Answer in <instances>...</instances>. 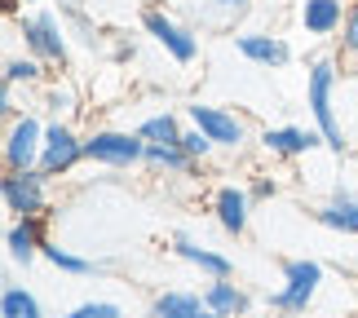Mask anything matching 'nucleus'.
<instances>
[{
    "label": "nucleus",
    "mask_w": 358,
    "mask_h": 318,
    "mask_svg": "<svg viewBox=\"0 0 358 318\" xmlns=\"http://www.w3.org/2000/svg\"><path fill=\"white\" fill-rule=\"evenodd\" d=\"M336 93H341V58H314L306 66V106L314 129L323 133V150L332 155H350V137L341 129V110H336Z\"/></svg>",
    "instance_id": "f257e3e1"
},
{
    "label": "nucleus",
    "mask_w": 358,
    "mask_h": 318,
    "mask_svg": "<svg viewBox=\"0 0 358 318\" xmlns=\"http://www.w3.org/2000/svg\"><path fill=\"white\" fill-rule=\"evenodd\" d=\"M279 274H283V283L274 287V292H266V310H274V314H310L319 292H323V283H327V270L314 256H287Z\"/></svg>",
    "instance_id": "f03ea898"
},
{
    "label": "nucleus",
    "mask_w": 358,
    "mask_h": 318,
    "mask_svg": "<svg viewBox=\"0 0 358 318\" xmlns=\"http://www.w3.org/2000/svg\"><path fill=\"white\" fill-rule=\"evenodd\" d=\"M85 159L111 173H129V168H142L146 142L137 137V129H93L85 133Z\"/></svg>",
    "instance_id": "7ed1b4c3"
},
{
    "label": "nucleus",
    "mask_w": 358,
    "mask_h": 318,
    "mask_svg": "<svg viewBox=\"0 0 358 318\" xmlns=\"http://www.w3.org/2000/svg\"><path fill=\"white\" fill-rule=\"evenodd\" d=\"M142 31L155 40V45L169 53V58L177 66H190V62H199V31L190 22L182 18H173L169 9H159V5H146L142 9Z\"/></svg>",
    "instance_id": "20e7f679"
},
{
    "label": "nucleus",
    "mask_w": 358,
    "mask_h": 318,
    "mask_svg": "<svg viewBox=\"0 0 358 318\" xmlns=\"http://www.w3.org/2000/svg\"><path fill=\"white\" fill-rule=\"evenodd\" d=\"M186 124H195V129L203 137H213L217 150H248V142H252V129H248V120L239 115V110L230 106H213V102H190L186 106Z\"/></svg>",
    "instance_id": "39448f33"
},
{
    "label": "nucleus",
    "mask_w": 358,
    "mask_h": 318,
    "mask_svg": "<svg viewBox=\"0 0 358 318\" xmlns=\"http://www.w3.org/2000/svg\"><path fill=\"white\" fill-rule=\"evenodd\" d=\"M22 31V45L31 58H40L45 66H66L71 58V49H66V31L58 22V13L53 9H36V13H22V18H13Z\"/></svg>",
    "instance_id": "423d86ee"
},
{
    "label": "nucleus",
    "mask_w": 358,
    "mask_h": 318,
    "mask_svg": "<svg viewBox=\"0 0 358 318\" xmlns=\"http://www.w3.org/2000/svg\"><path fill=\"white\" fill-rule=\"evenodd\" d=\"M45 129L49 120H40L36 110H22L18 120L5 124V173H27V168H40V150H45Z\"/></svg>",
    "instance_id": "0eeeda50"
},
{
    "label": "nucleus",
    "mask_w": 358,
    "mask_h": 318,
    "mask_svg": "<svg viewBox=\"0 0 358 318\" xmlns=\"http://www.w3.org/2000/svg\"><path fill=\"white\" fill-rule=\"evenodd\" d=\"M85 159V137L71 120H49L45 129V150H40V173L49 177H71Z\"/></svg>",
    "instance_id": "6e6552de"
},
{
    "label": "nucleus",
    "mask_w": 358,
    "mask_h": 318,
    "mask_svg": "<svg viewBox=\"0 0 358 318\" xmlns=\"http://www.w3.org/2000/svg\"><path fill=\"white\" fill-rule=\"evenodd\" d=\"M49 173L27 168V173H5L0 177V199L5 212L13 217H49Z\"/></svg>",
    "instance_id": "1a4fd4ad"
},
{
    "label": "nucleus",
    "mask_w": 358,
    "mask_h": 318,
    "mask_svg": "<svg viewBox=\"0 0 358 318\" xmlns=\"http://www.w3.org/2000/svg\"><path fill=\"white\" fill-rule=\"evenodd\" d=\"M257 146L266 150L270 159H306L323 146L319 129H301V124H274V129L257 133Z\"/></svg>",
    "instance_id": "9d476101"
},
{
    "label": "nucleus",
    "mask_w": 358,
    "mask_h": 318,
    "mask_svg": "<svg viewBox=\"0 0 358 318\" xmlns=\"http://www.w3.org/2000/svg\"><path fill=\"white\" fill-rule=\"evenodd\" d=\"M248 217H252V195H248V186L222 182L213 190V221L230 234V239H239L248 230Z\"/></svg>",
    "instance_id": "9b49d317"
},
{
    "label": "nucleus",
    "mask_w": 358,
    "mask_h": 318,
    "mask_svg": "<svg viewBox=\"0 0 358 318\" xmlns=\"http://www.w3.org/2000/svg\"><path fill=\"white\" fill-rule=\"evenodd\" d=\"M45 221H49V217H13V221H9V230H5V252H9L13 266H31L36 256H45V243H49Z\"/></svg>",
    "instance_id": "f8f14e48"
},
{
    "label": "nucleus",
    "mask_w": 358,
    "mask_h": 318,
    "mask_svg": "<svg viewBox=\"0 0 358 318\" xmlns=\"http://www.w3.org/2000/svg\"><path fill=\"white\" fill-rule=\"evenodd\" d=\"M235 49L252 66H266V71H279V66L292 62V45L283 36H270V31H235Z\"/></svg>",
    "instance_id": "ddd939ff"
},
{
    "label": "nucleus",
    "mask_w": 358,
    "mask_h": 318,
    "mask_svg": "<svg viewBox=\"0 0 358 318\" xmlns=\"http://www.w3.org/2000/svg\"><path fill=\"white\" fill-rule=\"evenodd\" d=\"M257 0H199V5H190V27L195 31H230L235 22H243L248 13H252Z\"/></svg>",
    "instance_id": "4468645a"
},
{
    "label": "nucleus",
    "mask_w": 358,
    "mask_h": 318,
    "mask_svg": "<svg viewBox=\"0 0 358 318\" xmlns=\"http://www.w3.org/2000/svg\"><path fill=\"white\" fill-rule=\"evenodd\" d=\"M173 252H177V261H186L190 270H199L203 279H230V274H235V266H230L226 252H217V247H203L199 239H190L186 230L173 234Z\"/></svg>",
    "instance_id": "2eb2a0df"
},
{
    "label": "nucleus",
    "mask_w": 358,
    "mask_h": 318,
    "mask_svg": "<svg viewBox=\"0 0 358 318\" xmlns=\"http://www.w3.org/2000/svg\"><path fill=\"white\" fill-rule=\"evenodd\" d=\"M203 301H208V310L217 318H248L252 314V296H248L243 283H235V274L230 279H208L203 283Z\"/></svg>",
    "instance_id": "dca6fc26"
},
{
    "label": "nucleus",
    "mask_w": 358,
    "mask_h": 318,
    "mask_svg": "<svg viewBox=\"0 0 358 318\" xmlns=\"http://www.w3.org/2000/svg\"><path fill=\"white\" fill-rule=\"evenodd\" d=\"M345 9H350L345 0H301L296 18L306 27V36L327 40V36H336L341 27H345Z\"/></svg>",
    "instance_id": "f3484780"
},
{
    "label": "nucleus",
    "mask_w": 358,
    "mask_h": 318,
    "mask_svg": "<svg viewBox=\"0 0 358 318\" xmlns=\"http://www.w3.org/2000/svg\"><path fill=\"white\" fill-rule=\"evenodd\" d=\"M150 318H217L208 310L203 292H190V287H164V292L150 301Z\"/></svg>",
    "instance_id": "a211bd4d"
},
{
    "label": "nucleus",
    "mask_w": 358,
    "mask_h": 318,
    "mask_svg": "<svg viewBox=\"0 0 358 318\" xmlns=\"http://www.w3.org/2000/svg\"><path fill=\"white\" fill-rule=\"evenodd\" d=\"M142 168L150 177H190L199 168L195 159L186 155L182 146H164V142H146V159H142Z\"/></svg>",
    "instance_id": "6ab92c4d"
},
{
    "label": "nucleus",
    "mask_w": 358,
    "mask_h": 318,
    "mask_svg": "<svg viewBox=\"0 0 358 318\" xmlns=\"http://www.w3.org/2000/svg\"><path fill=\"white\" fill-rule=\"evenodd\" d=\"M314 221H319L323 230H336V234H358V199L350 190H336L332 199H323L319 208H314Z\"/></svg>",
    "instance_id": "aec40b11"
},
{
    "label": "nucleus",
    "mask_w": 358,
    "mask_h": 318,
    "mask_svg": "<svg viewBox=\"0 0 358 318\" xmlns=\"http://www.w3.org/2000/svg\"><path fill=\"white\" fill-rule=\"evenodd\" d=\"M45 80H49V66L31 53H9L5 71H0V85H13V89H40Z\"/></svg>",
    "instance_id": "412c9836"
},
{
    "label": "nucleus",
    "mask_w": 358,
    "mask_h": 318,
    "mask_svg": "<svg viewBox=\"0 0 358 318\" xmlns=\"http://www.w3.org/2000/svg\"><path fill=\"white\" fill-rule=\"evenodd\" d=\"M40 110L49 120H76L80 115V93L66 80H45L40 85Z\"/></svg>",
    "instance_id": "4be33fe9"
},
{
    "label": "nucleus",
    "mask_w": 358,
    "mask_h": 318,
    "mask_svg": "<svg viewBox=\"0 0 358 318\" xmlns=\"http://www.w3.org/2000/svg\"><path fill=\"white\" fill-rule=\"evenodd\" d=\"M186 133V120L177 115V110H155V115H146L137 124V137L142 142H164V146H177Z\"/></svg>",
    "instance_id": "5701e85b"
},
{
    "label": "nucleus",
    "mask_w": 358,
    "mask_h": 318,
    "mask_svg": "<svg viewBox=\"0 0 358 318\" xmlns=\"http://www.w3.org/2000/svg\"><path fill=\"white\" fill-rule=\"evenodd\" d=\"M0 318H45V305L31 287L22 283H5L0 287Z\"/></svg>",
    "instance_id": "b1692460"
},
{
    "label": "nucleus",
    "mask_w": 358,
    "mask_h": 318,
    "mask_svg": "<svg viewBox=\"0 0 358 318\" xmlns=\"http://www.w3.org/2000/svg\"><path fill=\"white\" fill-rule=\"evenodd\" d=\"M45 261L58 274H66V279H89V274H98L102 266H93L89 256H80V252H71V247H62L58 239H49L45 243Z\"/></svg>",
    "instance_id": "393cba45"
},
{
    "label": "nucleus",
    "mask_w": 358,
    "mask_h": 318,
    "mask_svg": "<svg viewBox=\"0 0 358 318\" xmlns=\"http://www.w3.org/2000/svg\"><path fill=\"white\" fill-rule=\"evenodd\" d=\"M336 58L358 62V0L345 9V27H341V53H336Z\"/></svg>",
    "instance_id": "a878e982"
},
{
    "label": "nucleus",
    "mask_w": 358,
    "mask_h": 318,
    "mask_svg": "<svg viewBox=\"0 0 358 318\" xmlns=\"http://www.w3.org/2000/svg\"><path fill=\"white\" fill-rule=\"evenodd\" d=\"M177 146H182V150H186V155L195 159V164H203V159H208L213 150H217V146H213V137H203V133L195 129V124H186V133H182V142H177Z\"/></svg>",
    "instance_id": "bb28decb"
},
{
    "label": "nucleus",
    "mask_w": 358,
    "mask_h": 318,
    "mask_svg": "<svg viewBox=\"0 0 358 318\" xmlns=\"http://www.w3.org/2000/svg\"><path fill=\"white\" fill-rule=\"evenodd\" d=\"M62 318H124V310L115 301H80V305H71Z\"/></svg>",
    "instance_id": "cd10ccee"
},
{
    "label": "nucleus",
    "mask_w": 358,
    "mask_h": 318,
    "mask_svg": "<svg viewBox=\"0 0 358 318\" xmlns=\"http://www.w3.org/2000/svg\"><path fill=\"white\" fill-rule=\"evenodd\" d=\"M248 195H252V203H266V199L279 195V182H274V177H252V182H248Z\"/></svg>",
    "instance_id": "c85d7f7f"
},
{
    "label": "nucleus",
    "mask_w": 358,
    "mask_h": 318,
    "mask_svg": "<svg viewBox=\"0 0 358 318\" xmlns=\"http://www.w3.org/2000/svg\"><path fill=\"white\" fill-rule=\"evenodd\" d=\"M0 115H5V124L22 115V106H18V89H13V85L0 89Z\"/></svg>",
    "instance_id": "c756f323"
},
{
    "label": "nucleus",
    "mask_w": 358,
    "mask_h": 318,
    "mask_svg": "<svg viewBox=\"0 0 358 318\" xmlns=\"http://www.w3.org/2000/svg\"><path fill=\"white\" fill-rule=\"evenodd\" d=\"M274 318H310V314H274Z\"/></svg>",
    "instance_id": "7c9ffc66"
},
{
    "label": "nucleus",
    "mask_w": 358,
    "mask_h": 318,
    "mask_svg": "<svg viewBox=\"0 0 358 318\" xmlns=\"http://www.w3.org/2000/svg\"><path fill=\"white\" fill-rule=\"evenodd\" d=\"M18 5H40V0H18Z\"/></svg>",
    "instance_id": "2f4dec72"
}]
</instances>
